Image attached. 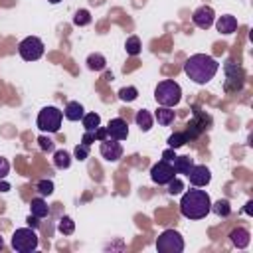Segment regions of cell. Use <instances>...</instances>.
I'll return each instance as SVG.
<instances>
[{"instance_id":"9a60e30c","label":"cell","mask_w":253,"mask_h":253,"mask_svg":"<svg viewBox=\"0 0 253 253\" xmlns=\"http://www.w3.org/2000/svg\"><path fill=\"white\" fill-rule=\"evenodd\" d=\"M215 28H217L219 34H225V36L227 34H233L237 30V18L231 16V14H223V16H219L215 20Z\"/></svg>"},{"instance_id":"7bdbcfd3","label":"cell","mask_w":253,"mask_h":253,"mask_svg":"<svg viewBox=\"0 0 253 253\" xmlns=\"http://www.w3.org/2000/svg\"><path fill=\"white\" fill-rule=\"evenodd\" d=\"M4 247V239H2V235H0V249Z\"/></svg>"},{"instance_id":"f35d334b","label":"cell","mask_w":253,"mask_h":253,"mask_svg":"<svg viewBox=\"0 0 253 253\" xmlns=\"http://www.w3.org/2000/svg\"><path fill=\"white\" fill-rule=\"evenodd\" d=\"M174 158H176V154H174V148H170V146H168V148L162 152V160H168V162H172Z\"/></svg>"},{"instance_id":"2e32d148","label":"cell","mask_w":253,"mask_h":253,"mask_svg":"<svg viewBox=\"0 0 253 253\" xmlns=\"http://www.w3.org/2000/svg\"><path fill=\"white\" fill-rule=\"evenodd\" d=\"M229 239H231V243H233L237 249H245V247L251 243V233H249L245 227H235V229L229 233Z\"/></svg>"},{"instance_id":"8992f818","label":"cell","mask_w":253,"mask_h":253,"mask_svg":"<svg viewBox=\"0 0 253 253\" xmlns=\"http://www.w3.org/2000/svg\"><path fill=\"white\" fill-rule=\"evenodd\" d=\"M156 249L160 253H182L184 239L176 229H164L156 239Z\"/></svg>"},{"instance_id":"7a4b0ae2","label":"cell","mask_w":253,"mask_h":253,"mask_svg":"<svg viewBox=\"0 0 253 253\" xmlns=\"http://www.w3.org/2000/svg\"><path fill=\"white\" fill-rule=\"evenodd\" d=\"M180 211L188 219H202V217H206L211 211L210 194L206 190H200V188L194 186L192 190L182 194V198H180Z\"/></svg>"},{"instance_id":"4316f807","label":"cell","mask_w":253,"mask_h":253,"mask_svg":"<svg viewBox=\"0 0 253 253\" xmlns=\"http://www.w3.org/2000/svg\"><path fill=\"white\" fill-rule=\"evenodd\" d=\"M211 211L217 213V215H221V217H227L231 213V206H229L227 200H217L215 204H211Z\"/></svg>"},{"instance_id":"ffe728a7","label":"cell","mask_w":253,"mask_h":253,"mask_svg":"<svg viewBox=\"0 0 253 253\" xmlns=\"http://www.w3.org/2000/svg\"><path fill=\"white\" fill-rule=\"evenodd\" d=\"M134 121H136L138 128H140L142 132H148V130L152 128V115H150L146 109H140V111H136V115H134Z\"/></svg>"},{"instance_id":"484cf974","label":"cell","mask_w":253,"mask_h":253,"mask_svg":"<svg viewBox=\"0 0 253 253\" xmlns=\"http://www.w3.org/2000/svg\"><path fill=\"white\" fill-rule=\"evenodd\" d=\"M57 231L63 233V235H71L75 231V221L69 217V215H63L59 217V223H57Z\"/></svg>"},{"instance_id":"1f68e13d","label":"cell","mask_w":253,"mask_h":253,"mask_svg":"<svg viewBox=\"0 0 253 253\" xmlns=\"http://www.w3.org/2000/svg\"><path fill=\"white\" fill-rule=\"evenodd\" d=\"M73 154H75V158H77L79 162H83V160H87V156H89V146L83 144V142H79V144L75 146Z\"/></svg>"},{"instance_id":"5bb4252c","label":"cell","mask_w":253,"mask_h":253,"mask_svg":"<svg viewBox=\"0 0 253 253\" xmlns=\"http://www.w3.org/2000/svg\"><path fill=\"white\" fill-rule=\"evenodd\" d=\"M107 136L115 138V140H125L128 136V123L121 117L111 119L109 125H107Z\"/></svg>"},{"instance_id":"8fae6325","label":"cell","mask_w":253,"mask_h":253,"mask_svg":"<svg viewBox=\"0 0 253 253\" xmlns=\"http://www.w3.org/2000/svg\"><path fill=\"white\" fill-rule=\"evenodd\" d=\"M186 176H188L190 184L196 186V188H204V186H208L210 180H211V172H210V168L204 166V164H192L190 170L186 172Z\"/></svg>"},{"instance_id":"d6a6232c","label":"cell","mask_w":253,"mask_h":253,"mask_svg":"<svg viewBox=\"0 0 253 253\" xmlns=\"http://www.w3.org/2000/svg\"><path fill=\"white\" fill-rule=\"evenodd\" d=\"M182 190H184V184H182V180H178V178H172V180L168 182V192H170L172 196L180 194Z\"/></svg>"},{"instance_id":"3957f363","label":"cell","mask_w":253,"mask_h":253,"mask_svg":"<svg viewBox=\"0 0 253 253\" xmlns=\"http://www.w3.org/2000/svg\"><path fill=\"white\" fill-rule=\"evenodd\" d=\"M154 99L162 107H176L182 99V87L174 79H164L154 89Z\"/></svg>"},{"instance_id":"52a82bcc","label":"cell","mask_w":253,"mask_h":253,"mask_svg":"<svg viewBox=\"0 0 253 253\" xmlns=\"http://www.w3.org/2000/svg\"><path fill=\"white\" fill-rule=\"evenodd\" d=\"M188 128L184 130L186 136H188V142L198 138L202 132H206L210 126H211V117L208 113H204L200 107H194V119H190V123L186 125Z\"/></svg>"},{"instance_id":"44dd1931","label":"cell","mask_w":253,"mask_h":253,"mask_svg":"<svg viewBox=\"0 0 253 253\" xmlns=\"http://www.w3.org/2000/svg\"><path fill=\"white\" fill-rule=\"evenodd\" d=\"M87 67H89L91 71H103V69L107 67L105 55H103V53H91V55L87 57Z\"/></svg>"},{"instance_id":"e575fe53","label":"cell","mask_w":253,"mask_h":253,"mask_svg":"<svg viewBox=\"0 0 253 253\" xmlns=\"http://www.w3.org/2000/svg\"><path fill=\"white\" fill-rule=\"evenodd\" d=\"M8 172H10V162L0 156V180H4L8 176Z\"/></svg>"},{"instance_id":"6da1fadb","label":"cell","mask_w":253,"mask_h":253,"mask_svg":"<svg viewBox=\"0 0 253 253\" xmlns=\"http://www.w3.org/2000/svg\"><path fill=\"white\" fill-rule=\"evenodd\" d=\"M219 63L208 53H194L184 61V73L198 85H206L217 73Z\"/></svg>"},{"instance_id":"f546056e","label":"cell","mask_w":253,"mask_h":253,"mask_svg":"<svg viewBox=\"0 0 253 253\" xmlns=\"http://www.w3.org/2000/svg\"><path fill=\"white\" fill-rule=\"evenodd\" d=\"M73 24H75V26H87V24H91V14H89V10H77L75 16H73Z\"/></svg>"},{"instance_id":"74e56055","label":"cell","mask_w":253,"mask_h":253,"mask_svg":"<svg viewBox=\"0 0 253 253\" xmlns=\"http://www.w3.org/2000/svg\"><path fill=\"white\" fill-rule=\"evenodd\" d=\"M26 221H28V227H32V229H38L40 227V217H36L34 213H30Z\"/></svg>"},{"instance_id":"836d02e7","label":"cell","mask_w":253,"mask_h":253,"mask_svg":"<svg viewBox=\"0 0 253 253\" xmlns=\"http://www.w3.org/2000/svg\"><path fill=\"white\" fill-rule=\"evenodd\" d=\"M38 142H40V148H42L43 152H53V148H55L53 140H49L47 136H40V138H38Z\"/></svg>"},{"instance_id":"ab89813d","label":"cell","mask_w":253,"mask_h":253,"mask_svg":"<svg viewBox=\"0 0 253 253\" xmlns=\"http://www.w3.org/2000/svg\"><path fill=\"white\" fill-rule=\"evenodd\" d=\"M10 190V184L6 180H0V192H8Z\"/></svg>"},{"instance_id":"d4e9b609","label":"cell","mask_w":253,"mask_h":253,"mask_svg":"<svg viewBox=\"0 0 253 253\" xmlns=\"http://www.w3.org/2000/svg\"><path fill=\"white\" fill-rule=\"evenodd\" d=\"M166 142H168V146H170V148H174V150H176V148H180V146H184V144L188 142V136H186V132H184V130H176V132H172V134L168 136V140H166Z\"/></svg>"},{"instance_id":"4fadbf2b","label":"cell","mask_w":253,"mask_h":253,"mask_svg":"<svg viewBox=\"0 0 253 253\" xmlns=\"http://www.w3.org/2000/svg\"><path fill=\"white\" fill-rule=\"evenodd\" d=\"M99 152H101V156H103L107 162H117V160L123 156L121 140H115V138H105V140H101Z\"/></svg>"},{"instance_id":"f1b7e54d","label":"cell","mask_w":253,"mask_h":253,"mask_svg":"<svg viewBox=\"0 0 253 253\" xmlns=\"http://www.w3.org/2000/svg\"><path fill=\"white\" fill-rule=\"evenodd\" d=\"M136 97H138V89L136 87H123V89H119V99L125 101V103H132Z\"/></svg>"},{"instance_id":"ba28073f","label":"cell","mask_w":253,"mask_h":253,"mask_svg":"<svg viewBox=\"0 0 253 253\" xmlns=\"http://www.w3.org/2000/svg\"><path fill=\"white\" fill-rule=\"evenodd\" d=\"M43 51H45V45H43V42H42L40 38H36V36H28V38H24V40L18 43V53H20V57L26 59V61H36V59H40V57L43 55Z\"/></svg>"},{"instance_id":"5b68a950","label":"cell","mask_w":253,"mask_h":253,"mask_svg":"<svg viewBox=\"0 0 253 253\" xmlns=\"http://www.w3.org/2000/svg\"><path fill=\"white\" fill-rule=\"evenodd\" d=\"M38 235H36V229L32 227H20L12 233V247L18 251V253H30L34 249H38Z\"/></svg>"},{"instance_id":"ac0fdd59","label":"cell","mask_w":253,"mask_h":253,"mask_svg":"<svg viewBox=\"0 0 253 253\" xmlns=\"http://www.w3.org/2000/svg\"><path fill=\"white\" fill-rule=\"evenodd\" d=\"M154 119L158 121V125H162V126H168V125H172L174 123V119H176V113L172 111V107H158L156 109V113H154Z\"/></svg>"},{"instance_id":"cb8c5ba5","label":"cell","mask_w":253,"mask_h":253,"mask_svg":"<svg viewBox=\"0 0 253 253\" xmlns=\"http://www.w3.org/2000/svg\"><path fill=\"white\" fill-rule=\"evenodd\" d=\"M81 123H83V128L85 130H95L101 125V117H99V113H85L83 119H81Z\"/></svg>"},{"instance_id":"277c9868","label":"cell","mask_w":253,"mask_h":253,"mask_svg":"<svg viewBox=\"0 0 253 253\" xmlns=\"http://www.w3.org/2000/svg\"><path fill=\"white\" fill-rule=\"evenodd\" d=\"M61 121H63V111H59L57 107H43L38 113L36 125L42 132H57L61 126Z\"/></svg>"},{"instance_id":"d590c367","label":"cell","mask_w":253,"mask_h":253,"mask_svg":"<svg viewBox=\"0 0 253 253\" xmlns=\"http://www.w3.org/2000/svg\"><path fill=\"white\" fill-rule=\"evenodd\" d=\"M93 132H95V140H99V142L105 140V138H109V136H107V126H101V125H99Z\"/></svg>"},{"instance_id":"30bf717a","label":"cell","mask_w":253,"mask_h":253,"mask_svg":"<svg viewBox=\"0 0 253 253\" xmlns=\"http://www.w3.org/2000/svg\"><path fill=\"white\" fill-rule=\"evenodd\" d=\"M150 178H152L154 184L164 186V184H168L172 178H176V170H174L172 162L160 160V162H156V164L150 168Z\"/></svg>"},{"instance_id":"9c48e42d","label":"cell","mask_w":253,"mask_h":253,"mask_svg":"<svg viewBox=\"0 0 253 253\" xmlns=\"http://www.w3.org/2000/svg\"><path fill=\"white\" fill-rule=\"evenodd\" d=\"M245 83V71L233 61H225V91H239Z\"/></svg>"},{"instance_id":"4dcf8cb0","label":"cell","mask_w":253,"mask_h":253,"mask_svg":"<svg viewBox=\"0 0 253 253\" xmlns=\"http://www.w3.org/2000/svg\"><path fill=\"white\" fill-rule=\"evenodd\" d=\"M36 190L40 192V196H51L53 194V182L51 180H40L36 184Z\"/></svg>"},{"instance_id":"83f0119b","label":"cell","mask_w":253,"mask_h":253,"mask_svg":"<svg viewBox=\"0 0 253 253\" xmlns=\"http://www.w3.org/2000/svg\"><path fill=\"white\" fill-rule=\"evenodd\" d=\"M140 40H138V36H130V38H126V43H125V49H126V53L128 55H138L140 53Z\"/></svg>"},{"instance_id":"7402d4cb","label":"cell","mask_w":253,"mask_h":253,"mask_svg":"<svg viewBox=\"0 0 253 253\" xmlns=\"http://www.w3.org/2000/svg\"><path fill=\"white\" fill-rule=\"evenodd\" d=\"M53 164H55V168H59V170L69 168V166H71V154H69L67 150H55V152H53Z\"/></svg>"},{"instance_id":"b9f144b4","label":"cell","mask_w":253,"mask_h":253,"mask_svg":"<svg viewBox=\"0 0 253 253\" xmlns=\"http://www.w3.org/2000/svg\"><path fill=\"white\" fill-rule=\"evenodd\" d=\"M47 2H49V4H59L61 0H47Z\"/></svg>"},{"instance_id":"603a6c76","label":"cell","mask_w":253,"mask_h":253,"mask_svg":"<svg viewBox=\"0 0 253 253\" xmlns=\"http://www.w3.org/2000/svg\"><path fill=\"white\" fill-rule=\"evenodd\" d=\"M192 164H194V158H190V156H176L172 160V166H174L176 174H186Z\"/></svg>"},{"instance_id":"e0dca14e","label":"cell","mask_w":253,"mask_h":253,"mask_svg":"<svg viewBox=\"0 0 253 253\" xmlns=\"http://www.w3.org/2000/svg\"><path fill=\"white\" fill-rule=\"evenodd\" d=\"M83 115H85V109H83V105L79 103V101H69L67 105H65V109H63V117L67 119V121H81L83 119Z\"/></svg>"},{"instance_id":"d6986e66","label":"cell","mask_w":253,"mask_h":253,"mask_svg":"<svg viewBox=\"0 0 253 253\" xmlns=\"http://www.w3.org/2000/svg\"><path fill=\"white\" fill-rule=\"evenodd\" d=\"M30 213H34L36 217H47L49 215V206H47V202L43 200V198H34L32 202H30Z\"/></svg>"},{"instance_id":"60d3db41","label":"cell","mask_w":253,"mask_h":253,"mask_svg":"<svg viewBox=\"0 0 253 253\" xmlns=\"http://www.w3.org/2000/svg\"><path fill=\"white\" fill-rule=\"evenodd\" d=\"M251 206H253V202H247V204H245V211H247V213H251Z\"/></svg>"},{"instance_id":"8d00e7d4","label":"cell","mask_w":253,"mask_h":253,"mask_svg":"<svg viewBox=\"0 0 253 253\" xmlns=\"http://www.w3.org/2000/svg\"><path fill=\"white\" fill-rule=\"evenodd\" d=\"M81 142H83V144H87V146H91V142H95V132H93V130H85V134H83Z\"/></svg>"},{"instance_id":"7c38bea8","label":"cell","mask_w":253,"mask_h":253,"mask_svg":"<svg viewBox=\"0 0 253 253\" xmlns=\"http://www.w3.org/2000/svg\"><path fill=\"white\" fill-rule=\"evenodd\" d=\"M192 22H194L200 30L211 28L213 22H215V12H213V8H211V6H206V4L200 6V8H196L194 14H192Z\"/></svg>"}]
</instances>
